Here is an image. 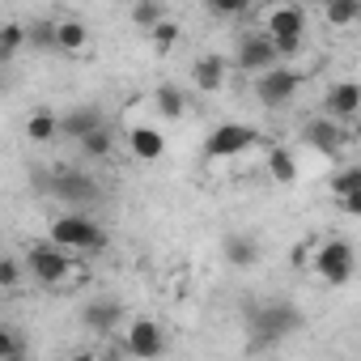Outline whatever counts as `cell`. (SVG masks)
Returning <instances> with one entry per match:
<instances>
[{"label": "cell", "instance_id": "ba28073f", "mask_svg": "<svg viewBox=\"0 0 361 361\" xmlns=\"http://www.w3.org/2000/svg\"><path fill=\"white\" fill-rule=\"evenodd\" d=\"M314 272H319L327 285H348V276H353V247L340 243V238H327V243L314 251Z\"/></svg>", "mask_w": 361, "mask_h": 361}, {"label": "cell", "instance_id": "8992f818", "mask_svg": "<svg viewBox=\"0 0 361 361\" xmlns=\"http://www.w3.org/2000/svg\"><path fill=\"white\" fill-rule=\"evenodd\" d=\"M26 272H30L39 285H60V281L73 272V259H68V251H60V247H51V243H39V247H30V255H26Z\"/></svg>", "mask_w": 361, "mask_h": 361}, {"label": "cell", "instance_id": "8fae6325", "mask_svg": "<svg viewBox=\"0 0 361 361\" xmlns=\"http://www.w3.org/2000/svg\"><path fill=\"white\" fill-rule=\"evenodd\" d=\"M357 111H361V90H357V81H340V85L327 90V115H323V119H344V123H353Z\"/></svg>", "mask_w": 361, "mask_h": 361}, {"label": "cell", "instance_id": "7a4b0ae2", "mask_svg": "<svg viewBox=\"0 0 361 361\" xmlns=\"http://www.w3.org/2000/svg\"><path fill=\"white\" fill-rule=\"evenodd\" d=\"M51 247H60V251H102L106 230L90 213H60L51 221Z\"/></svg>", "mask_w": 361, "mask_h": 361}, {"label": "cell", "instance_id": "9c48e42d", "mask_svg": "<svg viewBox=\"0 0 361 361\" xmlns=\"http://www.w3.org/2000/svg\"><path fill=\"white\" fill-rule=\"evenodd\" d=\"M255 145V128H247V123H221V128H213L209 132V140H204V157H238V153H247Z\"/></svg>", "mask_w": 361, "mask_h": 361}, {"label": "cell", "instance_id": "4fadbf2b", "mask_svg": "<svg viewBox=\"0 0 361 361\" xmlns=\"http://www.w3.org/2000/svg\"><path fill=\"white\" fill-rule=\"evenodd\" d=\"M119 319H123V306H119V302H111V298L90 302V306L81 310V323H85L94 336H111V331L119 327Z\"/></svg>", "mask_w": 361, "mask_h": 361}, {"label": "cell", "instance_id": "f1b7e54d", "mask_svg": "<svg viewBox=\"0 0 361 361\" xmlns=\"http://www.w3.org/2000/svg\"><path fill=\"white\" fill-rule=\"evenodd\" d=\"M149 35H153V43H157V47H170V43L178 39V26H174V22H157Z\"/></svg>", "mask_w": 361, "mask_h": 361}, {"label": "cell", "instance_id": "7402d4cb", "mask_svg": "<svg viewBox=\"0 0 361 361\" xmlns=\"http://www.w3.org/2000/svg\"><path fill=\"white\" fill-rule=\"evenodd\" d=\"M153 102H157V111L170 115V119L183 115V90H174V85H161V90L153 94Z\"/></svg>", "mask_w": 361, "mask_h": 361}, {"label": "cell", "instance_id": "83f0119b", "mask_svg": "<svg viewBox=\"0 0 361 361\" xmlns=\"http://www.w3.org/2000/svg\"><path fill=\"white\" fill-rule=\"evenodd\" d=\"M353 192H361V170H344L336 178V196H353Z\"/></svg>", "mask_w": 361, "mask_h": 361}, {"label": "cell", "instance_id": "4dcf8cb0", "mask_svg": "<svg viewBox=\"0 0 361 361\" xmlns=\"http://www.w3.org/2000/svg\"><path fill=\"white\" fill-rule=\"evenodd\" d=\"M213 13L230 18V13H243V5H238V0H217V5H213Z\"/></svg>", "mask_w": 361, "mask_h": 361}, {"label": "cell", "instance_id": "d6986e66", "mask_svg": "<svg viewBox=\"0 0 361 361\" xmlns=\"http://www.w3.org/2000/svg\"><path fill=\"white\" fill-rule=\"evenodd\" d=\"M26 136H30L35 145L56 140V136H60V115H51V111H35V115L26 119Z\"/></svg>", "mask_w": 361, "mask_h": 361}, {"label": "cell", "instance_id": "e0dca14e", "mask_svg": "<svg viewBox=\"0 0 361 361\" xmlns=\"http://www.w3.org/2000/svg\"><path fill=\"white\" fill-rule=\"evenodd\" d=\"M221 251H226V259H230L234 268H251V264L259 259V243H255V238H247V234H230Z\"/></svg>", "mask_w": 361, "mask_h": 361}, {"label": "cell", "instance_id": "3957f363", "mask_svg": "<svg viewBox=\"0 0 361 361\" xmlns=\"http://www.w3.org/2000/svg\"><path fill=\"white\" fill-rule=\"evenodd\" d=\"M264 35L272 39L276 60L298 56V51H302V35H306V9H302V5H276V9H268Z\"/></svg>", "mask_w": 361, "mask_h": 361}, {"label": "cell", "instance_id": "7c38bea8", "mask_svg": "<svg viewBox=\"0 0 361 361\" xmlns=\"http://www.w3.org/2000/svg\"><path fill=\"white\" fill-rule=\"evenodd\" d=\"M302 136H306V145L319 149V153H340V145L353 140V132H348V128H336L331 119H314V123H306Z\"/></svg>", "mask_w": 361, "mask_h": 361}, {"label": "cell", "instance_id": "52a82bcc", "mask_svg": "<svg viewBox=\"0 0 361 361\" xmlns=\"http://www.w3.org/2000/svg\"><path fill=\"white\" fill-rule=\"evenodd\" d=\"M123 353L136 357V361H157L166 353V331L157 319H136L123 336Z\"/></svg>", "mask_w": 361, "mask_h": 361}, {"label": "cell", "instance_id": "277c9868", "mask_svg": "<svg viewBox=\"0 0 361 361\" xmlns=\"http://www.w3.org/2000/svg\"><path fill=\"white\" fill-rule=\"evenodd\" d=\"M47 192H51L60 204H73L77 213H81V204H94V200L102 196V188L94 183L85 170H64V166L47 178Z\"/></svg>", "mask_w": 361, "mask_h": 361}, {"label": "cell", "instance_id": "30bf717a", "mask_svg": "<svg viewBox=\"0 0 361 361\" xmlns=\"http://www.w3.org/2000/svg\"><path fill=\"white\" fill-rule=\"evenodd\" d=\"M238 68L243 73H268V68H276V51H272V39L268 35H259V30H251V35H243V43H238Z\"/></svg>", "mask_w": 361, "mask_h": 361}, {"label": "cell", "instance_id": "603a6c76", "mask_svg": "<svg viewBox=\"0 0 361 361\" xmlns=\"http://www.w3.org/2000/svg\"><path fill=\"white\" fill-rule=\"evenodd\" d=\"M327 22L331 26H353V22H361V5L357 0H336V5H327Z\"/></svg>", "mask_w": 361, "mask_h": 361}, {"label": "cell", "instance_id": "f546056e", "mask_svg": "<svg viewBox=\"0 0 361 361\" xmlns=\"http://www.w3.org/2000/svg\"><path fill=\"white\" fill-rule=\"evenodd\" d=\"M340 209H344L348 217H357V213H361V192H353V196H340Z\"/></svg>", "mask_w": 361, "mask_h": 361}, {"label": "cell", "instance_id": "1f68e13d", "mask_svg": "<svg viewBox=\"0 0 361 361\" xmlns=\"http://www.w3.org/2000/svg\"><path fill=\"white\" fill-rule=\"evenodd\" d=\"M77 361H90V357H77Z\"/></svg>", "mask_w": 361, "mask_h": 361}, {"label": "cell", "instance_id": "44dd1931", "mask_svg": "<svg viewBox=\"0 0 361 361\" xmlns=\"http://www.w3.org/2000/svg\"><path fill=\"white\" fill-rule=\"evenodd\" d=\"M268 170H272L276 183H293V178H298V161H293L289 149H272L268 153Z\"/></svg>", "mask_w": 361, "mask_h": 361}, {"label": "cell", "instance_id": "ffe728a7", "mask_svg": "<svg viewBox=\"0 0 361 361\" xmlns=\"http://www.w3.org/2000/svg\"><path fill=\"white\" fill-rule=\"evenodd\" d=\"M77 145H81V153H85L90 161H102V157H106V153L115 149V136H111V132H106V123H102L98 132H90V136H81Z\"/></svg>", "mask_w": 361, "mask_h": 361}, {"label": "cell", "instance_id": "5bb4252c", "mask_svg": "<svg viewBox=\"0 0 361 361\" xmlns=\"http://www.w3.org/2000/svg\"><path fill=\"white\" fill-rule=\"evenodd\" d=\"M98 128H102L98 106H77V111L60 115V136H68V140H81V136H90V132H98Z\"/></svg>", "mask_w": 361, "mask_h": 361}, {"label": "cell", "instance_id": "9a60e30c", "mask_svg": "<svg viewBox=\"0 0 361 361\" xmlns=\"http://www.w3.org/2000/svg\"><path fill=\"white\" fill-rule=\"evenodd\" d=\"M51 39L60 51H85L90 43V26L77 22V18H64V22H51Z\"/></svg>", "mask_w": 361, "mask_h": 361}, {"label": "cell", "instance_id": "5b68a950", "mask_svg": "<svg viewBox=\"0 0 361 361\" xmlns=\"http://www.w3.org/2000/svg\"><path fill=\"white\" fill-rule=\"evenodd\" d=\"M298 90H302V77H298L293 68H281V64L255 77V98H259L268 111H281V106H289V102L298 98Z\"/></svg>", "mask_w": 361, "mask_h": 361}, {"label": "cell", "instance_id": "ac0fdd59", "mask_svg": "<svg viewBox=\"0 0 361 361\" xmlns=\"http://www.w3.org/2000/svg\"><path fill=\"white\" fill-rule=\"evenodd\" d=\"M196 85H200L204 94H217V90L226 85V60H221V56H204V60L196 64Z\"/></svg>", "mask_w": 361, "mask_h": 361}, {"label": "cell", "instance_id": "d4e9b609", "mask_svg": "<svg viewBox=\"0 0 361 361\" xmlns=\"http://www.w3.org/2000/svg\"><path fill=\"white\" fill-rule=\"evenodd\" d=\"M132 22L145 26V30H153L157 22H166V9L157 5V0H145V5H132Z\"/></svg>", "mask_w": 361, "mask_h": 361}, {"label": "cell", "instance_id": "6da1fadb", "mask_svg": "<svg viewBox=\"0 0 361 361\" xmlns=\"http://www.w3.org/2000/svg\"><path fill=\"white\" fill-rule=\"evenodd\" d=\"M247 327H251V348H276L285 336L302 327V314L289 302H255L247 306Z\"/></svg>", "mask_w": 361, "mask_h": 361}, {"label": "cell", "instance_id": "484cf974", "mask_svg": "<svg viewBox=\"0 0 361 361\" xmlns=\"http://www.w3.org/2000/svg\"><path fill=\"white\" fill-rule=\"evenodd\" d=\"M26 43V30L18 26V22H9V26H0V60H9L18 47Z\"/></svg>", "mask_w": 361, "mask_h": 361}, {"label": "cell", "instance_id": "2e32d148", "mask_svg": "<svg viewBox=\"0 0 361 361\" xmlns=\"http://www.w3.org/2000/svg\"><path fill=\"white\" fill-rule=\"evenodd\" d=\"M128 145H132V153H136L140 161H157V157L166 153V140H161L157 128H132V132H128Z\"/></svg>", "mask_w": 361, "mask_h": 361}, {"label": "cell", "instance_id": "4316f807", "mask_svg": "<svg viewBox=\"0 0 361 361\" xmlns=\"http://www.w3.org/2000/svg\"><path fill=\"white\" fill-rule=\"evenodd\" d=\"M22 281V264L9 259V255H0V289H13Z\"/></svg>", "mask_w": 361, "mask_h": 361}, {"label": "cell", "instance_id": "cb8c5ba5", "mask_svg": "<svg viewBox=\"0 0 361 361\" xmlns=\"http://www.w3.org/2000/svg\"><path fill=\"white\" fill-rule=\"evenodd\" d=\"M26 357V340L13 327H0V361H22Z\"/></svg>", "mask_w": 361, "mask_h": 361}]
</instances>
